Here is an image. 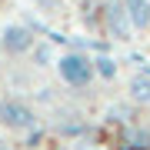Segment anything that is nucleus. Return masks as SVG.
Returning <instances> with one entry per match:
<instances>
[{
	"label": "nucleus",
	"instance_id": "obj_3",
	"mask_svg": "<svg viewBox=\"0 0 150 150\" xmlns=\"http://www.w3.org/2000/svg\"><path fill=\"white\" fill-rule=\"evenodd\" d=\"M103 23H107V33L113 40H130V33H134V23H130V13L127 7H123V0H107V7H103Z\"/></svg>",
	"mask_w": 150,
	"mask_h": 150
},
{
	"label": "nucleus",
	"instance_id": "obj_11",
	"mask_svg": "<svg viewBox=\"0 0 150 150\" xmlns=\"http://www.w3.org/2000/svg\"><path fill=\"white\" fill-rule=\"evenodd\" d=\"M77 150H90V147H77ZM93 150H97V147H93Z\"/></svg>",
	"mask_w": 150,
	"mask_h": 150
},
{
	"label": "nucleus",
	"instance_id": "obj_5",
	"mask_svg": "<svg viewBox=\"0 0 150 150\" xmlns=\"http://www.w3.org/2000/svg\"><path fill=\"white\" fill-rule=\"evenodd\" d=\"M123 7L130 13L134 30H147L150 27V0H123Z\"/></svg>",
	"mask_w": 150,
	"mask_h": 150
},
{
	"label": "nucleus",
	"instance_id": "obj_7",
	"mask_svg": "<svg viewBox=\"0 0 150 150\" xmlns=\"http://www.w3.org/2000/svg\"><path fill=\"white\" fill-rule=\"evenodd\" d=\"M127 147L130 150H150V130H127Z\"/></svg>",
	"mask_w": 150,
	"mask_h": 150
},
{
	"label": "nucleus",
	"instance_id": "obj_4",
	"mask_svg": "<svg viewBox=\"0 0 150 150\" xmlns=\"http://www.w3.org/2000/svg\"><path fill=\"white\" fill-rule=\"evenodd\" d=\"M0 47H4L7 54H27V50L37 47V40H33V33L23 27V23H7V27L0 30Z\"/></svg>",
	"mask_w": 150,
	"mask_h": 150
},
{
	"label": "nucleus",
	"instance_id": "obj_8",
	"mask_svg": "<svg viewBox=\"0 0 150 150\" xmlns=\"http://www.w3.org/2000/svg\"><path fill=\"white\" fill-rule=\"evenodd\" d=\"M93 70H97L100 77H107V80H110V77H117V60H110V57H97V60H93Z\"/></svg>",
	"mask_w": 150,
	"mask_h": 150
},
{
	"label": "nucleus",
	"instance_id": "obj_10",
	"mask_svg": "<svg viewBox=\"0 0 150 150\" xmlns=\"http://www.w3.org/2000/svg\"><path fill=\"white\" fill-rule=\"evenodd\" d=\"M0 150H17V147H10V144H0Z\"/></svg>",
	"mask_w": 150,
	"mask_h": 150
},
{
	"label": "nucleus",
	"instance_id": "obj_2",
	"mask_svg": "<svg viewBox=\"0 0 150 150\" xmlns=\"http://www.w3.org/2000/svg\"><path fill=\"white\" fill-rule=\"evenodd\" d=\"M0 127L10 134H23V130L37 127V110L20 97H4L0 100Z\"/></svg>",
	"mask_w": 150,
	"mask_h": 150
},
{
	"label": "nucleus",
	"instance_id": "obj_6",
	"mask_svg": "<svg viewBox=\"0 0 150 150\" xmlns=\"http://www.w3.org/2000/svg\"><path fill=\"white\" fill-rule=\"evenodd\" d=\"M130 97L137 103H150V70H140L130 77Z\"/></svg>",
	"mask_w": 150,
	"mask_h": 150
},
{
	"label": "nucleus",
	"instance_id": "obj_9",
	"mask_svg": "<svg viewBox=\"0 0 150 150\" xmlns=\"http://www.w3.org/2000/svg\"><path fill=\"white\" fill-rule=\"evenodd\" d=\"M33 54H37V64H40V67H47V60L54 57V50H50L47 43H40V47H33Z\"/></svg>",
	"mask_w": 150,
	"mask_h": 150
},
{
	"label": "nucleus",
	"instance_id": "obj_1",
	"mask_svg": "<svg viewBox=\"0 0 150 150\" xmlns=\"http://www.w3.org/2000/svg\"><path fill=\"white\" fill-rule=\"evenodd\" d=\"M54 67H57V74H60V80H64L67 87H74V90H80V87H87L93 80V60L90 57H83L80 50H70V54H60L54 60Z\"/></svg>",
	"mask_w": 150,
	"mask_h": 150
},
{
	"label": "nucleus",
	"instance_id": "obj_12",
	"mask_svg": "<svg viewBox=\"0 0 150 150\" xmlns=\"http://www.w3.org/2000/svg\"><path fill=\"white\" fill-rule=\"evenodd\" d=\"M57 150H67V147H57Z\"/></svg>",
	"mask_w": 150,
	"mask_h": 150
}]
</instances>
